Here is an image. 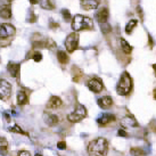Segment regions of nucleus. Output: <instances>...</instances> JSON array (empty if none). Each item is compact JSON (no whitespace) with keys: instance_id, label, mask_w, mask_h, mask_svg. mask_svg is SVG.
Masks as SVG:
<instances>
[{"instance_id":"473e14b6","label":"nucleus","mask_w":156,"mask_h":156,"mask_svg":"<svg viewBox=\"0 0 156 156\" xmlns=\"http://www.w3.org/2000/svg\"><path fill=\"white\" fill-rule=\"evenodd\" d=\"M29 1H30L31 4H33V5H34V4H37V2L39 1V0H29Z\"/></svg>"},{"instance_id":"6ab92c4d","label":"nucleus","mask_w":156,"mask_h":156,"mask_svg":"<svg viewBox=\"0 0 156 156\" xmlns=\"http://www.w3.org/2000/svg\"><path fill=\"white\" fill-rule=\"evenodd\" d=\"M27 103V96L23 90H20L17 92V104L18 105H25Z\"/></svg>"},{"instance_id":"f8f14e48","label":"nucleus","mask_w":156,"mask_h":156,"mask_svg":"<svg viewBox=\"0 0 156 156\" xmlns=\"http://www.w3.org/2000/svg\"><path fill=\"white\" fill-rule=\"evenodd\" d=\"M62 105H63V101L59 97L57 96H52L51 98L49 99V101L47 103V108L49 109H57L59 108Z\"/></svg>"},{"instance_id":"2f4dec72","label":"nucleus","mask_w":156,"mask_h":156,"mask_svg":"<svg viewBox=\"0 0 156 156\" xmlns=\"http://www.w3.org/2000/svg\"><path fill=\"white\" fill-rule=\"evenodd\" d=\"M57 148H59V149H65L66 148V144L64 141H61V143L57 144Z\"/></svg>"},{"instance_id":"7ed1b4c3","label":"nucleus","mask_w":156,"mask_h":156,"mask_svg":"<svg viewBox=\"0 0 156 156\" xmlns=\"http://www.w3.org/2000/svg\"><path fill=\"white\" fill-rule=\"evenodd\" d=\"M131 89H132V79L128 72H123L116 86L117 94L121 96H126L130 94Z\"/></svg>"},{"instance_id":"72a5a7b5","label":"nucleus","mask_w":156,"mask_h":156,"mask_svg":"<svg viewBox=\"0 0 156 156\" xmlns=\"http://www.w3.org/2000/svg\"><path fill=\"white\" fill-rule=\"evenodd\" d=\"M153 69H154V71H155V74H156V64H154V65H153Z\"/></svg>"},{"instance_id":"f3484780","label":"nucleus","mask_w":156,"mask_h":156,"mask_svg":"<svg viewBox=\"0 0 156 156\" xmlns=\"http://www.w3.org/2000/svg\"><path fill=\"white\" fill-rule=\"evenodd\" d=\"M40 6H41L44 9L51 10V9L55 8V0H41Z\"/></svg>"},{"instance_id":"393cba45","label":"nucleus","mask_w":156,"mask_h":156,"mask_svg":"<svg viewBox=\"0 0 156 156\" xmlns=\"http://www.w3.org/2000/svg\"><path fill=\"white\" fill-rule=\"evenodd\" d=\"M62 15H63V18L65 20L66 22H69L71 18H72V16H71V14H69V12L67 9H63L62 10Z\"/></svg>"},{"instance_id":"b1692460","label":"nucleus","mask_w":156,"mask_h":156,"mask_svg":"<svg viewBox=\"0 0 156 156\" xmlns=\"http://www.w3.org/2000/svg\"><path fill=\"white\" fill-rule=\"evenodd\" d=\"M46 48H48V49H50V50H52V49H55L56 48V44H55V41L52 39H46Z\"/></svg>"},{"instance_id":"0eeeda50","label":"nucleus","mask_w":156,"mask_h":156,"mask_svg":"<svg viewBox=\"0 0 156 156\" xmlns=\"http://www.w3.org/2000/svg\"><path fill=\"white\" fill-rule=\"evenodd\" d=\"M88 88H89V90L92 91V92H95V94H98V92H100V91H103V89H104V84H103V82L100 81L99 79H90L89 81H88L87 83Z\"/></svg>"},{"instance_id":"a878e982","label":"nucleus","mask_w":156,"mask_h":156,"mask_svg":"<svg viewBox=\"0 0 156 156\" xmlns=\"http://www.w3.org/2000/svg\"><path fill=\"white\" fill-rule=\"evenodd\" d=\"M130 154L132 156H144V152L139 148H132L130 151Z\"/></svg>"},{"instance_id":"aec40b11","label":"nucleus","mask_w":156,"mask_h":156,"mask_svg":"<svg viewBox=\"0 0 156 156\" xmlns=\"http://www.w3.org/2000/svg\"><path fill=\"white\" fill-rule=\"evenodd\" d=\"M57 59L61 64H67L69 63V56L65 51H58L57 52Z\"/></svg>"},{"instance_id":"6e6552de","label":"nucleus","mask_w":156,"mask_h":156,"mask_svg":"<svg viewBox=\"0 0 156 156\" xmlns=\"http://www.w3.org/2000/svg\"><path fill=\"white\" fill-rule=\"evenodd\" d=\"M15 34V27L10 24H7V23H4L1 24V31H0V37H1V40L6 39V38H9V37H13Z\"/></svg>"},{"instance_id":"cd10ccee","label":"nucleus","mask_w":156,"mask_h":156,"mask_svg":"<svg viewBox=\"0 0 156 156\" xmlns=\"http://www.w3.org/2000/svg\"><path fill=\"white\" fill-rule=\"evenodd\" d=\"M100 26H101V31H103L104 33H108L109 31H111V25L107 24V23H101Z\"/></svg>"},{"instance_id":"9d476101","label":"nucleus","mask_w":156,"mask_h":156,"mask_svg":"<svg viewBox=\"0 0 156 156\" xmlns=\"http://www.w3.org/2000/svg\"><path fill=\"white\" fill-rule=\"evenodd\" d=\"M121 126L123 128H137L138 126V122L133 116H124L121 120Z\"/></svg>"},{"instance_id":"7c9ffc66","label":"nucleus","mask_w":156,"mask_h":156,"mask_svg":"<svg viewBox=\"0 0 156 156\" xmlns=\"http://www.w3.org/2000/svg\"><path fill=\"white\" fill-rule=\"evenodd\" d=\"M119 136L120 137H128V133H126V131L124 129H120L119 130Z\"/></svg>"},{"instance_id":"a211bd4d","label":"nucleus","mask_w":156,"mask_h":156,"mask_svg":"<svg viewBox=\"0 0 156 156\" xmlns=\"http://www.w3.org/2000/svg\"><path fill=\"white\" fill-rule=\"evenodd\" d=\"M58 121H59V119H58V116L57 115H54V114H49L48 116H46V123H47L48 126H56L57 123H58Z\"/></svg>"},{"instance_id":"5701e85b","label":"nucleus","mask_w":156,"mask_h":156,"mask_svg":"<svg viewBox=\"0 0 156 156\" xmlns=\"http://www.w3.org/2000/svg\"><path fill=\"white\" fill-rule=\"evenodd\" d=\"M0 146H1V155H7V146H8V144H7L6 138H4V137H1V139H0Z\"/></svg>"},{"instance_id":"c756f323","label":"nucleus","mask_w":156,"mask_h":156,"mask_svg":"<svg viewBox=\"0 0 156 156\" xmlns=\"http://www.w3.org/2000/svg\"><path fill=\"white\" fill-rule=\"evenodd\" d=\"M16 156H31V154H30V152H27V151H20Z\"/></svg>"},{"instance_id":"f257e3e1","label":"nucleus","mask_w":156,"mask_h":156,"mask_svg":"<svg viewBox=\"0 0 156 156\" xmlns=\"http://www.w3.org/2000/svg\"><path fill=\"white\" fill-rule=\"evenodd\" d=\"M108 151V143L103 137L91 140L88 145V154L89 156H105Z\"/></svg>"},{"instance_id":"2eb2a0df","label":"nucleus","mask_w":156,"mask_h":156,"mask_svg":"<svg viewBox=\"0 0 156 156\" xmlns=\"http://www.w3.org/2000/svg\"><path fill=\"white\" fill-rule=\"evenodd\" d=\"M20 69H21V65L18 63H14V62H10L7 66V69H8L9 74L13 76V78H16L18 75V72H20Z\"/></svg>"},{"instance_id":"412c9836","label":"nucleus","mask_w":156,"mask_h":156,"mask_svg":"<svg viewBox=\"0 0 156 156\" xmlns=\"http://www.w3.org/2000/svg\"><path fill=\"white\" fill-rule=\"evenodd\" d=\"M120 44H121L122 50L126 52V54H130V52L132 51V47H131L130 44L126 42V40H124L123 38L120 39Z\"/></svg>"},{"instance_id":"c85d7f7f","label":"nucleus","mask_w":156,"mask_h":156,"mask_svg":"<svg viewBox=\"0 0 156 156\" xmlns=\"http://www.w3.org/2000/svg\"><path fill=\"white\" fill-rule=\"evenodd\" d=\"M41 59H42V55L40 52H35L34 55H33V61L34 62H40Z\"/></svg>"},{"instance_id":"4468645a","label":"nucleus","mask_w":156,"mask_h":156,"mask_svg":"<svg viewBox=\"0 0 156 156\" xmlns=\"http://www.w3.org/2000/svg\"><path fill=\"white\" fill-rule=\"evenodd\" d=\"M96 18L97 21L101 24V23H107L108 20V9L107 8H100L97 14H96Z\"/></svg>"},{"instance_id":"f03ea898","label":"nucleus","mask_w":156,"mask_h":156,"mask_svg":"<svg viewBox=\"0 0 156 156\" xmlns=\"http://www.w3.org/2000/svg\"><path fill=\"white\" fill-rule=\"evenodd\" d=\"M72 29L74 32H79L82 30H92L94 23L90 18L83 15H75L72 21Z\"/></svg>"},{"instance_id":"20e7f679","label":"nucleus","mask_w":156,"mask_h":156,"mask_svg":"<svg viewBox=\"0 0 156 156\" xmlns=\"http://www.w3.org/2000/svg\"><path fill=\"white\" fill-rule=\"evenodd\" d=\"M86 116H87V108L83 105L78 104L73 112L67 115V120L72 123H78V122L82 121Z\"/></svg>"},{"instance_id":"4be33fe9","label":"nucleus","mask_w":156,"mask_h":156,"mask_svg":"<svg viewBox=\"0 0 156 156\" xmlns=\"http://www.w3.org/2000/svg\"><path fill=\"white\" fill-rule=\"evenodd\" d=\"M137 20H131L130 22L126 24V34H131L132 33V31H133V29L136 27V25H137Z\"/></svg>"},{"instance_id":"dca6fc26","label":"nucleus","mask_w":156,"mask_h":156,"mask_svg":"<svg viewBox=\"0 0 156 156\" xmlns=\"http://www.w3.org/2000/svg\"><path fill=\"white\" fill-rule=\"evenodd\" d=\"M1 17L2 18H10L12 17V9L8 4L1 6Z\"/></svg>"},{"instance_id":"f704fd0d","label":"nucleus","mask_w":156,"mask_h":156,"mask_svg":"<svg viewBox=\"0 0 156 156\" xmlns=\"http://www.w3.org/2000/svg\"><path fill=\"white\" fill-rule=\"evenodd\" d=\"M35 156H42V155H40V154H37V155H35Z\"/></svg>"},{"instance_id":"ddd939ff","label":"nucleus","mask_w":156,"mask_h":156,"mask_svg":"<svg viewBox=\"0 0 156 156\" xmlns=\"http://www.w3.org/2000/svg\"><path fill=\"white\" fill-rule=\"evenodd\" d=\"M97 104H98L100 108H109L113 105V99L109 96H104V97H101V98L97 100Z\"/></svg>"},{"instance_id":"1a4fd4ad","label":"nucleus","mask_w":156,"mask_h":156,"mask_svg":"<svg viewBox=\"0 0 156 156\" xmlns=\"http://www.w3.org/2000/svg\"><path fill=\"white\" fill-rule=\"evenodd\" d=\"M113 121H115V116L113 114H109V113H104L97 119V123L99 126H106Z\"/></svg>"},{"instance_id":"9b49d317","label":"nucleus","mask_w":156,"mask_h":156,"mask_svg":"<svg viewBox=\"0 0 156 156\" xmlns=\"http://www.w3.org/2000/svg\"><path fill=\"white\" fill-rule=\"evenodd\" d=\"M81 6L86 10H94L99 6V0H80Z\"/></svg>"},{"instance_id":"39448f33","label":"nucleus","mask_w":156,"mask_h":156,"mask_svg":"<svg viewBox=\"0 0 156 156\" xmlns=\"http://www.w3.org/2000/svg\"><path fill=\"white\" fill-rule=\"evenodd\" d=\"M79 46V34L76 32L69 33L65 40V48L69 52H73L75 49H78Z\"/></svg>"},{"instance_id":"423d86ee","label":"nucleus","mask_w":156,"mask_h":156,"mask_svg":"<svg viewBox=\"0 0 156 156\" xmlns=\"http://www.w3.org/2000/svg\"><path fill=\"white\" fill-rule=\"evenodd\" d=\"M12 95V86L10 83L5 80V79H1L0 81V99L1 100H7Z\"/></svg>"},{"instance_id":"c9c22d12","label":"nucleus","mask_w":156,"mask_h":156,"mask_svg":"<svg viewBox=\"0 0 156 156\" xmlns=\"http://www.w3.org/2000/svg\"><path fill=\"white\" fill-rule=\"evenodd\" d=\"M12 1H13V0H8V2H12Z\"/></svg>"},{"instance_id":"bb28decb","label":"nucleus","mask_w":156,"mask_h":156,"mask_svg":"<svg viewBox=\"0 0 156 156\" xmlns=\"http://www.w3.org/2000/svg\"><path fill=\"white\" fill-rule=\"evenodd\" d=\"M9 130L12 131V132H16V133H20V134H21V133H22V134H26V132H24V131H23L18 126H14L13 128H10Z\"/></svg>"}]
</instances>
